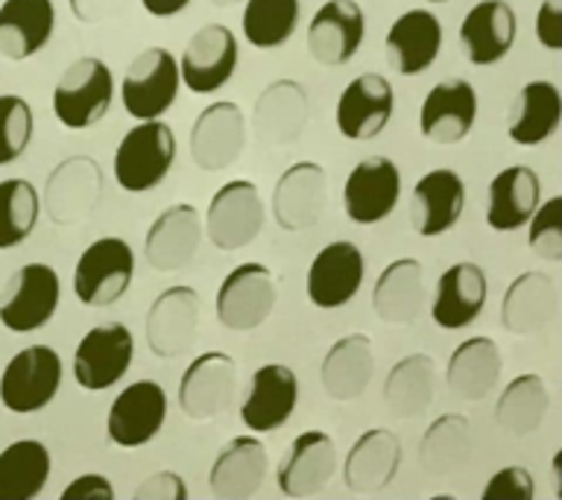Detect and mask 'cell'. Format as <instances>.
I'll list each match as a JSON object with an SVG mask.
<instances>
[{
	"label": "cell",
	"mask_w": 562,
	"mask_h": 500,
	"mask_svg": "<svg viewBox=\"0 0 562 500\" xmlns=\"http://www.w3.org/2000/svg\"><path fill=\"white\" fill-rule=\"evenodd\" d=\"M367 18L355 0H325L307 24V53L325 68H340L358 56Z\"/></svg>",
	"instance_id": "ac0fdd59"
},
{
	"label": "cell",
	"mask_w": 562,
	"mask_h": 500,
	"mask_svg": "<svg viewBox=\"0 0 562 500\" xmlns=\"http://www.w3.org/2000/svg\"><path fill=\"white\" fill-rule=\"evenodd\" d=\"M135 354L132 331L123 322L94 325L79 340L74 354V377L88 393H105L126 377Z\"/></svg>",
	"instance_id": "7c38bea8"
},
{
	"label": "cell",
	"mask_w": 562,
	"mask_h": 500,
	"mask_svg": "<svg viewBox=\"0 0 562 500\" xmlns=\"http://www.w3.org/2000/svg\"><path fill=\"white\" fill-rule=\"evenodd\" d=\"M42 214V196L26 179L0 182V252L15 249L35 231Z\"/></svg>",
	"instance_id": "7bdbcfd3"
},
{
	"label": "cell",
	"mask_w": 562,
	"mask_h": 500,
	"mask_svg": "<svg viewBox=\"0 0 562 500\" xmlns=\"http://www.w3.org/2000/svg\"><path fill=\"white\" fill-rule=\"evenodd\" d=\"M179 86H182L179 59L167 47H147L130 61V68L123 73V109L135 121L165 117L176 103Z\"/></svg>",
	"instance_id": "3957f363"
},
{
	"label": "cell",
	"mask_w": 562,
	"mask_h": 500,
	"mask_svg": "<svg viewBox=\"0 0 562 500\" xmlns=\"http://www.w3.org/2000/svg\"><path fill=\"white\" fill-rule=\"evenodd\" d=\"M35 117L24 96L0 94V167L15 164L33 140Z\"/></svg>",
	"instance_id": "f6af8a7d"
},
{
	"label": "cell",
	"mask_w": 562,
	"mask_h": 500,
	"mask_svg": "<svg viewBox=\"0 0 562 500\" xmlns=\"http://www.w3.org/2000/svg\"><path fill=\"white\" fill-rule=\"evenodd\" d=\"M536 42L544 50H562V0H542L539 15H536Z\"/></svg>",
	"instance_id": "681fc988"
},
{
	"label": "cell",
	"mask_w": 562,
	"mask_h": 500,
	"mask_svg": "<svg viewBox=\"0 0 562 500\" xmlns=\"http://www.w3.org/2000/svg\"><path fill=\"white\" fill-rule=\"evenodd\" d=\"M114 486L105 474H79L77 480L61 489V500H112Z\"/></svg>",
	"instance_id": "f907efd6"
},
{
	"label": "cell",
	"mask_w": 562,
	"mask_h": 500,
	"mask_svg": "<svg viewBox=\"0 0 562 500\" xmlns=\"http://www.w3.org/2000/svg\"><path fill=\"white\" fill-rule=\"evenodd\" d=\"M367 263L363 252L351 240H334L319 254L307 270V298L323 310L349 305L363 287Z\"/></svg>",
	"instance_id": "7402d4cb"
},
{
	"label": "cell",
	"mask_w": 562,
	"mask_h": 500,
	"mask_svg": "<svg viewBox=\"0 0 562 500\" xmlns=\"http://www.w3.org/2000/svg\"><path fill=\"white\" fill-rule=\"evenodd\" d=\"M328 202V173L316 161H296L272 188V217L284 231H305L323 219Z\"/></svg>",
	"instance_id": "e0dca14e"
},
{
	"label": "cell",
	"mask_w": 562,
	"mask_h": 500,
	"mask_svg": "<svg viewBox=\"0 0 562 500\" xmlns=\"http://www.w3.org/2000/svg\"><path fill=\"white\" fill-rule=\"evenodd\" d=\"M477 121V91L469 79L451 77L430 88L419 112V132L434 144L451 147L469 138Z\"/></svg>",
	"instance_id": "ffe728a7"
},
{
	"label": "cell",
	"mask_w": 562,
	"mask_h": 500,
	"mask_svg": "<svg viewBox=\"0 0 562 500\" xmlns=\"http://www.w3.org/2000/svg\"><path fill=\"white\" fill-rule=\"evenodd\" d=\"M395 94L381 73H360L337 100V129L349 140H372L393 121Z\"/></svg>",
	"instance_id": "44dd1931"
},
{
	"label": "cell",
	"mask_w": 562,
	"mask_h": 500,
	"mask_svg": "<svg viewBox=\"0 0 562 500\" xmlns=\"http://www.w3.org/2000/svg\"><path fill=\"white\" fill-rule=\"evenodd\" d=\"M263 219H267V211H263L258 188L246 179H235L211 196L209 211H205V231L214 249L237 252L255 243V237L263 231Z\"/></svg>",
	"instance_id": "ba28073f"
},
{
	"label": "cell",
	"mask_w": 562,
	"mask_h": 500,
	"mask_svg": "<svg viewBox=\"0 0 562 500\" xmlns=\"http://www.w3.org/2000/svg\"><path fill=\"white\" fill-rule=\"evenodd\" d=\"M53 459L38 439H18L0 451V500H35L50 482Z\"/></svg>",
	"instance_id": "f35d334b"
},
{
	"label": "cell",
	"mask_w": 562,
	"mask_h": 500,
	"mask_svg": "<svg viewBox=\"0 0 562 500\" xmlns=\"http://www.w3.org/2000/svg\"><path fill=\"white\" fill-rule=\"evenodd\" d=\"M307 91L293 79H276L255 100V135L267 147H288L307 126Z\"/></svg>",
	"instance_id": "4dcf8cb0"
},
{
	"label": "cell",
	"mask_w": 562,
	"mask_h": 500,
	"mask_svg": "<svg viewBox=\"0 0 562 500\" xmlns=\"http://www.w3.org/2000/svg\"><path fill=\"white\" fill-rule=\"evenodd\" d=\"M402 465V442L393 430L372 428L355 439V445L342 463L346 489L355 495H375L395 480Z\"/></svg>",
	"instance_id": "f1b7e54d"
},
{
	"label": "cell",
	"mask_w": 562,
	"mask_h": 500,
	"mask_svg": "<svg viewBox=\"0 0 562 500\" xmlns=\"http://www.w3.org/2000/svg\"><path fill=\"white\" fill-rule=\"evenodd\" d=\"M542 202V179L533 167L513 164L504 167L490 182V202H486V226L492 231H518L533 217Z\"/></svg>",
	"instance_id": "836d02e7"
},
{
	"label": "cell",
	"mask_w": 562,
	"mask_h": 500,
	"mask_svg": "<svg viewBox=\"0 0 562 500\" xmlns=\"http://www.w3.org/2000/svg\"><path fill=\"white\" fill-rule=\"evenodd\" d=\"M299 380L293 368L270 363L261 366L249 380V393L240 407V419L252 433H272L284 428L296 410Z\"/></svg>",
	"instance_id": "4316f807"
},
{
	"label": "cell",
	"mask_w": 562,
	"mask_h": 500,
	"mask_svg": "<svg viewBox=\"0 0 562 500\" xmlns=\"http://www.w3.org/2000/svg\"><path fill=\"white\" fill-rule=\"evenodd\" d=\"M428 3H446V0H428Z\"/></svg>",
	"instance_id": "9f6ffc18"
},
{
	"label": "cell",
	"mask_w": 562,
	"mask_h": 500,
	"mask_svg": "<svg viewBox=\"0 0 562 500\" xmlns=\"http://www.w3.org/2000/svg\"><path fill=\"white\" fill-rule=\"evenodd\" d=\"M279 302V281L263 263H240L217 289V319L237 333L261 328Z\"/></svg>",
	"instance_id": "8992f818"
},
{
	"label": "cell",
	"mask_w": 562,
	"mask_h": 500,
	"mask_svg": "<svg viewBox=\"0 0 562 500\" xmlns=\"http://www.w3.org/2000/svg\"><path fill=\"white\" fill-rule=\"evenodd\" d=\"M375 375V345L367 333H346L325 351L319 380L334 401H355Z\"/></svg>",
	"instance_id": "d590c367"
},
{
	"label": "cell",
	"mask_w": 562,
	"mask_h": 500,
	"mask_svg": "<svg viewBox=\"0 0 562 500\" xmlns=\"http://www.w3.org/2000/svg\"><path fill=\"white\" fill-rule=\"evenodd\" d=\"M437 389V363L430 354H407L398 360L384 384L386 410L398 419H419L434 404Z\"/></svg>",
	"instance_id": "ab89813d"
},
{
	"label": "cell",
	"mask_w": 562,
	"mask_h": 500,
	"mask_svg": "<svg viewBox=\"0 0 562 500\" xmlns=\"http://www.w3.org/2000/svg\"><path fill=\"white\" fill-rule=\"evenodd\" d=\"M337 474V445L323 430H305L290 442L276 482L288 498H314Z\"/></svg>",
	"instance_id": "d6986e66"
},
{
	"label": "cell",
	"mask_w": 562,
	"mask_h": 500,
	"mask_svg": "<svg viewBox=\"0 0 562 500\" xmlns=\"http://www.w3.org/2000/svg\"><path fill=\"white\" fill-rule=\"evenodd\" d=\"M167 421V393L156 380H135L109 407L105 430L117 447H140L158 436Z\"/></svg>",
	"instance_id": "2e32d148"
},
{
	"label": "cell",
	"mask_w": 562,
	"mask_h": 500,
	"mask_svg": "<svg viewBox=\"0 0 562 500\" xmlns=\"http://www.w3.org/2000/svg\"><path fill=\"white\" fill-rule=\"evenodd\" d=\"M465 208V182L451 167H437L413 184L411 226L422 237H439L457 226Z\"/></svg>",
	"instance_id": "d4e9b609"
},
{
	"label": "cell",
	"mask_w": 562,
	"mask_h": 500,
	"mask_svg": "<svg viewBox=\"0 0 562 500\" xmlns=\"http://www.w3.org/2000/svg\"><path fill=\"white\" fill-rule=\"evenodd\" d=\"M68 7L70 15L82 24H103V21L121 15L126 0H68Z\"/></svg>",
	"instance_id": "816d5d0a"
},
{
	"label": "cell",
	"mask_w": 562,
	"mask_h": 500,
	"mask_svg": "<svg viewBox=\"0 0 562 500\" xmlns=\"http://www.w3.org/2000/svg\"><path fill=\"white\" fill-rule=\"evenodd\" d=\"M246 117L240 105L220 100L202 109L191 126V158L205 173H220L244 156Z\"/></svg>",
	"instance_id": "9a60e30c"
},
{
	"label": "cell",
	"mask_w": 562,
	"mask_h": 500,
	"mask_svg": "<svg viewBox=\"0 0 562 500\" xmlns=\"http://www.w3.org/2000/svg\"><path fill=\"white\" fill-rule=\"evenodd\" d=\"M200 314L202 302L193 287L176 284L158 293L156 302L149 305L147 325H144L149 351L165 360L188 354L200 333Z\"/></svg>",
	"instance_id": "4fadbf2b"
},
{
	"label": "cell",
	"mask_w": 562,
	"mask_h": 500,
	"mask_svg": "<svg viewBox=\"0 0 562 500\" xmlns=\"http://www.w3.org/2000/svg\"><path fill=\"white\" fill-rule=\"evenodd\" d=\"M533 477L521 465H507L495 471L483 489V500H533Z\"/></svg>",
	"instance_id": "7dc6e473"
},
{
	"label": "cell",
	"mask_w": 562,
	"mask_h": 500,
	"mask_svg": "<svg viewBox=\"0 0 562 500\" xmlns=\"http://www.w3.org/2000/svg\"><path fill=\"white\" fill-rule=\"evenodd\" d=\"M562 121L560 88L548 79H533L518 91L516 109L509 117L507 135L518 147H539L551 140Z\"/></svg>",
	"instance_id": "74e56055"
},
{
	"label": "cell",
	"mask_w": 562,
	"mask_h": 500,
	"mask_svg": "<svg viewBox=\"0 0 562 500\" xmlns=\"http://www.w3.org/2000/svg\"><path fill=\"white\" fill-rule=\"evenodd\" d=\"M56 30L53 0H3L0 7V56L9 61L33 59Z\"/></svg>",
	"instance_id": "e575fe53"
},
{
	"label": "cell",
	"mask_w": 562,
	"mask_h": 500,
	"mask_svg": "<svg viewBox=\"0 0 562 500\" xmlns=\"http://www.w3.org/2000/svg\"><path fill=\"white\" fill-rule=\"evenodd\" d=\"M472 459V424L460 412L430 421L419 442L422 468L434 477H451Z\"/></svg>",
	"instance_id": "60d3db41"
},
{
	"label": "cell",
	"mask_w": 562,
	"mask_h": 500,
	"mask_svg": "<svg viewBox=\"0 0 562 500\" xmlns=\"http://www.w3.org/2000/svg\"><path fill=\"white\" fill-rule=\"evenodd\" d=\"M548 410H551V393L544 377L527 372L504 386L495 404V421L509 436H530L542 428Z\"/></svg>",
	"instance_id": "b9f144b4"
},
{
	"label": "cell",
	"mask_w": 562,
	"mask_h": 500,
	"mask_svg": "<svg viewBox=\"0 0 562 500\" xmlns=\"http://www.w3.org/2000/svg\"><path fill=\"white\" fill-rule=\"evenodd\" d=\"M527 243L542 261H562V196L539 202L533 217L527 219Z\"/></svg>",
	"instance_id": "bcb514c9"
},
{
	"label": "cell",
	"mask_w": 562,
	"mask_h": 500,
	"mask_svg": "<svg viewBox=\"0 0 562 500\" xmlns=\"http://www.w3.org/2000/svg\"><path fill=\"white\" fill-rule=\"evenodd\" d=\"M191 0H140V7L147 9L153 18H173L179 15L182 9H188Z\"/></svg>",
	"instance_id": "f5cc1de1"
},
{
	"label": "cell",
	"mask_w": 562,
	"mask_h": 500,
	"mask_svg": "<svg viewBox=\"0 0 562 500\" xmlns=\"http://www.w3.org/2000/svg\"><path fill=\"white\" fill-rule=\"evenodd\" d=\"M504 372L498 342L490 337H469L454 349L448 360L446 380L451 393L463 401H483L498 386Z\"/></svg>",
	"instance_id": "8d00e7d4"
},
{
	"label": "cell",
	"mask_w": 562,
	"mask_h": 500,
	"mask_svg": "<svg viewBox=\"0 0 562 500\" xmlns=\"http://www.w3.org/2000/svg\"><path fill=\"white\" fill-rule=\"evenodd\" d=\"M135 500H188V486L176 471H158L132 491Z\"/></svg>",
	"instance_id": "c3c4849f"
},
{
	"label": "cell",
	"mask_w": 562,
	"mask_h": 500,
	"mask_svg": "<svg viewBox=\"0 0 562 500\" xmlns=\"http://www.w3.org/2000/svg\"><path fill=\"white\" fill-rule=\"evenodd\" d=\"M59 298V272L47 263H26L7 281L0 298V325L12 333L38 331L56 316Z\"/></svg>",
	"instance_id": "52a82bcc"
},
{
	"label": "cell",
	"mask_w": 562,
	"mask_h": 500,
	"mask_svg": "<svg viewBox=\"0 0 562 500\" xmlns=\"http://www.w3.org/2000/svg\"><path fill=\"white\" fill-rule=\"evenodd\" d=\"M560 310L557 281L548 272H521L509 281L501 302V325L516 337H533L553 322Z\"/></svg>",
	"instance_id": "1f68e13d"
},
{
	"label": "cell",
	"mask_w": 562,
	"mask_h": 500,
	"mask_svg": "<svg viewBox=\"0 0 562 500\" xmlns=\"http://www.w3.org/2000/svg\"><path fill=\"white\" fill-rule=\"evenodd\" d=\"M516 35V9L509 7L507 0H481L465 12L463 24H460V47L472 65L486 68L513 50Z\"/></svg>",
	"instance_id": "484cf974"
},
{
	"label": "cell",
	"mask_w": 562,
	"mask_h": 500,
	"mask_svg": "<svg viewBox=\"0 0 562 500\" xmlns=\"http://www.w3.org/2000/svg\"><path fill=\"white\" fill-rule=\"evenodd\" d=\"M270 454L258 436H235L220 447L209 471V489L220 500H246L263 489Z\"/></svg>",
	"instance_id": "cb8c5ba5"
},
{
	"label": "cell",
	"mask_w": 562,
	"mask_h": 500,
	"mask_svg": "<svg viewBox=\"0 0 562 500\" xmlns=\"http://www.w3.org/2000/svg\"><path fill=\"white\" fill-rule=\"evenodd\" d=\"M486 272L474 261L451 263L437 279L430 316L442 331H460L481 316L486 305Z\"/></svg>",
	"instance_id": "f546056e"
},
{
	"label": "cell",
	"mask_w": 562,
	"mask_h": 500,
	"mask_svg": "<svg viewBox=\"0 0 562 500\" xmlns=\"http://www.w3.org/2000/svg\"><path fill=\"white\" fill-rule=\"evenodd\" d=\"M428 305L425 270L416 258H395L378 275L372 289V310L386 325H413Z\"/></svg>",
	"instance_id": "d6a6232c"
},
{
	"label": "cell",
	"mask_w": 562,
	"mask_h": 500,
	"mask_svg": "<svg viewBox=\"0 0 562 500\" xmlns=\"http://www.w3.org/2000/svg\"><path fill=\"white\" fill-rule=\"evenodd\" d=\"M214 7L217 9H228V7H235V3H244V0H211Z\"/></svg>",
	"instance_id": "11a10c76"
},
{
	"label": "cell",
	"mask_w": 562,
	"mask_h": 500,
	"mask_svg": "<svg viewBox=\"0 0 562 500\" xmlns=\"http://www.w3.org/2000/svg\"><path fill=\"white\" fill-rule=\"evenodd\" d=\"M237 38L226 24H205L188 38L179 59V77L193 94H214L235 77Z\"/></svg>",
	"instance_id": "5bb4252c"
},
{
	"label": "cell",
	"mask_w": 562,
	"mask_h": 500,
	"mask_svg": "<svg viewBox=\"0 0 562 500\" xmlns=\"http://www.w3.org/2000/svg\"><path fill=\"white\" fill-rule=\"evenodd\" d=\"M176 161L173 129L156 121H138L117 144L114 152V179L123 191L147 193L165 182Z\"/></svg>",
	"instance_id": "7a4b0ae2"
},
{
	"label": "cell",
	"mask_w": 562,
	"mask_h": 500,
	"mask_svg": "<svg viewBox=\"0 0 562 500\" xmlns=\"http://www.w3.org/2000/svg\"><path fill=\"white\" fill-rule=\"evenodd\" d=\"M61 386V357L50 345H26L0 375V401L15 416H33L56 398Z\"/></svg>",
	"instance_id": "5b68a950"
},
{
	"label": "cell",
	"mask_w": 562,
	"mask_h": 500,
	"mask_svg": "<svg viewBox=\"0 0 562 500\" xmlns=\"http://www.w3.org/2000/svg\"><path fill=\"white\" fill-rule=\"evenodd\" d=\"M299 26V0H246L244 35L258 50L290 42Z\"/></svg>",
	"instance_id": "ee69618b"
},
{
	"label": "cell",
	"mask_w": 562,
	"mask_h": 500,
	"mask_svg": "<svg viewBox=\"0 0 562 500\" xmlns=\"http://www.w3.org/2000/svg\"><path fill=\"white\" fill-rule=\"evenodd\" d=\"M135 279V252L123 237H100L79 254L74 293L82 305L109 307L126 296Z\"/></svg>",
	"instance_id": "277c9868"
},
{
	"label": "cell",
	"mask_w": 562,
	"mask_h": 500,
	"mask_svg": "<svg viewBox=\"0 0 562 500\" xmlns=\"http://www.w3.org/2000/svg\"><path fill=\"white\" fill-rule=\"evenodd\" d=\"M237 398V363L226 351H202L179 380V407L188 419H217Z\"/></svg>",
	"instance_id": "30bf717a"
},
{
	"label": "cell",
	"mask_w": 562,
	"mask_h": 500,
	"mask_svg": "<svg viewBox=\"0 0 562 500\" xmlns=\"http://www.w3.org/2000/svg\"><path fill=\"white\" fill-rule=\"evenodd\" d=\"M386 61L395 73L416 77L437 61L442 50V24L428 9H411L393 21L384 42Z\"/></svg>",
	"instance_id": "83f0119b"
},
{
	"label": "cell",
	"mask_w": 562,
	"mask_h": 500,
	"mask_svg": "<svg viewBox=\"0 0 562 500\" xmlns=\"http://www.w3.org/2000/svg\"><path fill=\"white\" fill-rule=\"evenodd\" d=\"M402 173L393 158L369 156L351 167L342 184V208L355 226H375L398 208Z\"/></svg>",
	"instance_id": "8fae6325"
},
{
	"label": "cell",
	"mask_w": 562,
	"mask_h": 500,
	"mask_svg": "<svg viewBox=\"0 0 562 500\" xmlns=\"http://www.w3.org/2000/svg\"><path fill=\"white\" fill-rule=\"evenodd\" d=\"M114 100V77L97 56H79L61 70L53 88V114L70 132L91 129L103 121Z\"/></svg>",
	"instance_id": "6da1fadb"
},
{
	"label": "cell",
	"mask_w": 562,
	"mask_h": 500,
	"mask_svg": "<svg viewBox=\"0 0 562 500\" xmlns=\"http://www.w3.org/2000/svg\"><path fill=\"white\" fill-rule=\"evenodd\" d=\"M551 482H553V495L562 498V451H557L551 463Z\"/></svg>",
	"instance_id": "db71d44e"
},
{
	"label": "cell",
	"mask_w": 562,
	"mask_h": 500,
	"mask_svg": "<svg viewBox=\"0 0 562 500\" xmlns=\"http://www.w3.org/2000/svg\"><path fill=\"white\" fill-rule=\"evenodd\" d=\"M202 243V217L196 205H170L153 219L144 240V258L156 272H179L196 258Z\"/></svg>",
	"instance_id": "603a6c76"
},
{
	"label": "cell",
	"mask_w": 562,
	"mask_h": 500,
	"mask_svg": "<svg viewBox=\"0 0 562 500\" xmlns=\"http://www.w3.org/2000/svg\"><path fill=\"white\" fill-rule=\"evenodd\" d=\"M103 196V167L88 156H70L44 182V211L53 226H79Z\"/></svg>",
	"instance_id": "9c48e42d"
}]
</instances>
